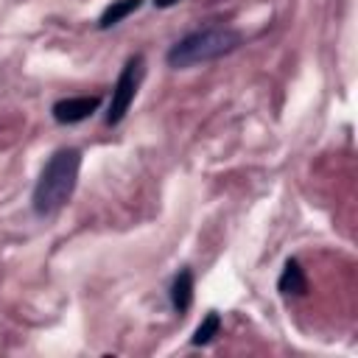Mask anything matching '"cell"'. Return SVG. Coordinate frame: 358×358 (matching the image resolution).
I'll return each instance as SVG.
<instances>
[{"label":"cell","instance_id":"7","mask_svg":"<svg viewBox=\"0 0 358 358\" xmlns=\"http://www.w3.org/2000/svg\"><path fill=\"white\" fill-rule=\"evenodd\" d=\"M140 6H143V0H112V3L103 8V14H101L98 28H101V31L115 28V25H117V22H123L129 14H134Z\"/></svg>","mask_w":358,"mask_h":358},{"label":"cell","instance_id":"6","mask_svg":"<svg viewBox=\"0 0 358 358\" xmlns=\"http://www.w3.org/2000/svg\"><path fill=\"white\" fill-rule=\"evenodd\" d=\"M193 305V271L190 268H179L173 282H171V308L185 316Z\"/></svg>","mask_w":358,"mask_h":358},{"label":"cell","instance_id":"9","mask_svg":"<svg viewBox=\"0 0 358 358\" xmlns=\"http://www.w3.org/2000/svg\"><path fill=\"white\" fill-rule=\"evenodd\" d=\"M157 8H171V6H176V3H182V0H151Z\"/></svg>","mask_w":358,"mask_h":358},{"label":"cell","instance_id":"3","mask_svg":"<svg viewBox=\"0 0 358 358\" xmlns=\"http://www.w3.org/2000/svg\"><path fill=\"white\" fill-rule=\"evenodd\" d=\"M143 76H145V59H143V53L129 56V62L123 64V70H120V76H117V81L112 87V98H109V106H106V115H103V123L106 126H117L126 117L129 106L134 103V95L140 90Z\"/></svg>","mask_w":358,"mask_h":358},{"label":"cell","instance_id":"8","mask_svg":"<svg viewBox=\"0 0 358 358\" xmlns=\"http://www.w3.org/2000/svg\"><path fill=\"white\" fill-rule=\"evenodd\" d=\"M218 330H221V316H218L215 310H210V313L201 319V324L196 327V333L190 336V344H193V347H204V344H210V341L218 336Z\"/></svg>","mask_w":358,"mask_h":358},{"label":"cell","instance_id":"2","mask_svg":"<svg viewBox=\"0 0 358 358\" xmlns=\"http://www.w3.org/2000/svg\"><path fill=\"white\" fill-rule=\"evenodd\" d=\"M241 45V34L229 25H207L199 31H190L187 36H182L179 42H173L165 53L168 67L173 70H187L196 64H207L215 62L227 53H232Z\"/></svg>","mask_w":358,"mask_h":358},{"label":"cell","instance_id":"1","mask_svg":"<svg viewBox=\"0 0 358 358\" xmlns=\"http://www.w3.org/2000/svg\"><path fill=\"white\" fill-rule=\"evenodd\" d=\"M78 171H81V151L73 145H64L48 157L31 196V207L36 218L56 215L73 199L78 185Z\"/></svg>","mask_w":358,"mask_h":358},{"label":"cell","instance_id":"4","mask_svg":"<svg viewBox=\"0 0 358 358\" xmlns=\"http://www.w3.org/2000/svg\"><path fill=\"white\" fill-rule=\"evenodd\" d=\"M101 106V98L98 95H73V98H62L53 103L50 115L56 123L62 126H73V123H81L87 120L90 115H95Z\"/></svg>","mask_w":358,"mask_h":358},{"label":"cell","instance_id":"5","mask_svg":"<svg viewBox=\"0 0 358 358\" xmlns=\"http://www.w3.org/2000/svg\"><path fill=\"white\" fill-rule=\"evenodd\" d=\"M277 291L280 294H285V296H302V294H308V277H305V268H302V263L296 260V257H288L285 260V266H282V274H280V280H277Z\"/></svg>","mask_w":358,"mask_h":358}]
</instances>
